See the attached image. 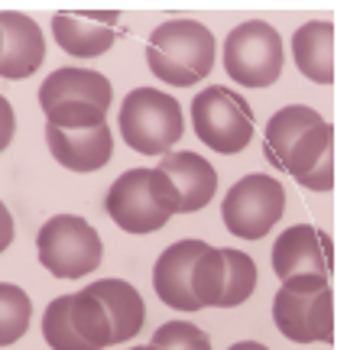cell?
<instances>
[{
	"label": "cell",
	"mask_w": 347,
	"mask_h": 350,
	"mask_svg": "<svg viewBox=\"0 0 347 350\" xmlns=\"http://www.w3.org/2000/svg\"><path fill=\"white\" fill-rule=\"evenodd\" d=\"M120 133L130 150L166 156L185 133L182 104L156 88H133L120 104Z\"/></svg>",
	"instance_id": "cell-3"
},
{
	"label": "cell",
	"mask_w": 347,
	"mask_h": 350,
	"mask_svg": "<svg viewBox=\"0 0 347 350\" xmlns=\"http://www.w3.org/2000/svg\"><path fill=\"white\" fill-rule=\"evenodd\" d=\"M72 325L78 331V338L88 340L94 350H104L114 344V325L111 314L104 308V301L91 292V286L81 288L78 295H72Z\"/></svg>",
	"instance_id": "cell-20"
},
{
	"label": "cell",
	"mask_w": 347,
	"mask_h": 350,
	"mask_svg": "<svg viewBox=\"0 0 347 350\" xmlns=\"http://www.w3.org/2000/svg\"><path fill=\"white\" fill-rule=\"evenodd\" d=\"M46 143H49V152L55 156V163L72 169V172H98L114 156V137L107 124L91 126V130L46 126Z\"/></svg>",
	"instance_id": "cell-14"
},
{
	"label": "cell",
	"mask_w": 347,
	"mask_h": 350,
	"mask_svg": "<svg viewBox=\"0 0 347 350\" xmlns=\"http://www.w3.org/2000/svg\"><path fill=\"white\" fill-rule=\"evenodd\" d=\"M72 295H59L49 301V308L42 312V338L52 350H94L88 340L78 338L72 325Z\"/></svg>",
	"instance_id": "cell-23"
},
{
	"label": "cell",
	"mask_w": 347,
	"mask_h": 350,
	"mask_svg": "<svg viewBox=\"0 0 347 350\" xmlns=\"http://www.w3.org/2000/svg\"><path fill=\"white\" fill-rule=\"evenodd\" d=\"M205 247H208L205 240H175L156 260V269H153L156 299H162L175 312H198L201 308L198 299L192 295V269Z\"/></svg>",
	"instance_id": "cell-11"
},
{
	"label": "cell",
	"mask_w": 347,
	"mask_h": 350,
	"mask_svg": "<svg viewBox=\"0 0 347 350\" xmlns=\"http://www.w3.org/2000/svg\"><path fill=\"white\" fill-rule=\"evenodd\" d=\"M39 262L55 279H78L94 273L104 256L98 230L78 214H55L52 221L39 227L36 234Z\"/></svg>",
	"instance_id": "cell-4"
},
{
	"label": "cell",
	"mask_w": 347,
	"mask_h": 350,
	"mask_svg": "<svg viewBox=\"0 0 347 350\" xmlns=\"http://www.w3.org/2000/svg\"><path fill=\"white\" fill-rule=\"evenodd\" d=\"M149 72L172 88H192L214 68V33L198 20H166L149 33Z\"/></svg>",
	"instance_id": "cell-1"
},
{
	"label": "cell",
	"mask_w": 347,
	"mask_h": 350,
	"mask_svg": "<svg viewBox=\"0 0 347 350\" xmlns=\"http://www.w3.org/2000/svg\"><path fill=\"white\" fill-rule=\"evenodd\" d=\"M130 350H156L153 344H146V347H130Z\"/></svg>",
	"instance_id": "cell-31"
},
{
	"label": "cell",
	"mask_w": 347,
	"mask_h": 350,
	"mask_svg": "<svg viewBox=\"0 0 347 350\" xmlns=\"http://www.w3.org/2000/svg\"><path fill=\"white\" fill-rule=\"evenodd\" d=\"M111 81L94 72V68H78V65H68V68H55L42 88H39V104H42V111H49L55 104H62V100H88V104H94L101 111H107L111 107Z\"/></svg>",
	"instance_id": "cell-16"
},
{
	"label": "cell",
	"mask_w": 347,
	"mask_h": 350,
	"mask_svg": "<svg viewBox=\"0 0 347 350\" xmlns=\"http://www.w3.org/2000/svg\"><path fill=\"white\" fill-rule=\"evenodd\" d=\"M292 62L315 85L335 81V26L331 20H309L292 33Z\"/></svg>",
	"instance_id": "cell-17"
},
{
	"label": "cell",
	"mask_w": 347,
	"mask_h": 350,
	"mask_svg": "<svg viewBox=\"0 0 347 350\" xmlns=\"http://www.w3.org/2000/svg\"><path fill=\"white\" fill-rule=\"evenodd\" d=\"M104 211L111 214V221L127 234H153V230H162L169 221V214L153 198L149 169H130V172L120 175L107 188Z\"/></svg>",
	"instance_id": "cell-8"
},
{
	"label": "cell",
	"mask_w": 347,
	"mask_h": 350,
	"mask_svg": "<svg viewBox=\"0 0 347 350\" xmlns=\"http://www.w3.org/2000/svg\"><path fill=\"white\" fill-rule=\"evenodd\" d=\"M279 334L296 344H328L335 338V308L328 275H289L273 299Z\"/></svg>",
	"instance_id": "cell-2"
},
{
	"label": "cell",
	"mask_w": 347,
	"mask_h": 350,
	"mask_svg": "<svg viewBox=\"0 0 347 350\" xmlns=\"http://www.w3.org/2000/svg\"><path fill=\"white\" fill-rule=\"evenodd\" d=\"M192 124L208 150L234 156L253 139V111L237 91L211 85L192 100Z\"/></svg>",
	"instance_id": "cell-6"
},
{
	"label": "cell",
	"mask_w": 347,
	"mask_h": 350,
	"mask_svg": "<svg viewBox=\"0 0 347 350\" xmlns=\"http://www.w3.org/2000/svg\"><path fill=\"white\" fill-rule=\"evenodd\" d=\"M0 49H3V33H0Z\"/></svg>",
	"instance_id": "cell-32"
},
{
	"label": "cell",
	"mask_w": 347,
	"mask_h": 350,
	"mask_svg": "<svg viewBox=\"0 0 347 350\" xmlns=\"http://www.w3.org/2000/svg\"><path fill=\"white\" fill-rule=\"evenodd\" d=\"M273 273L289 275H328L331 273V237L311 224H292L273 243Z\"/></svg>",
	"instance_id": "cell-10"
},
{
	"label": "cell",
	"mask_w": 347,
	"mask_h": 350,
	"mask_svg": "<svg viewBox=\"0 0 347 350\" xmlns=\"http://www.w3.org/2000/svg\"><path fill=\"white\" fill-rule=\"evenodd\" d=\"M283 39L263 20H247L234 26L224 39V68L244 88H270L283 75Z\"/></svg>",
	"instance_id": "cell-5"
},
{
	"label": "cell",
	"mask_w": 347,
	"mask_h": 350,
	"mask_svg": "<svg viewBox=\"0 0 347 350\" xmlns=\"http://www.w3.org/2000/svg\"><path fill=\"white\" fill-rule=\"evenodd\" d=\"M227 350H270V347H263L257 340H237V344H231Z\"/></svg>",
	"instance_id": "cell-30"
},
{
	"label": "cell",
	"mask_w": 347,
	"mask_h": 350,
	"mask_svg": "<svg viewBox=\"0 0 347 350\" xmlns=\"http://www.w3.org/2000/svg\"><path fill=\"white\" fill-rule=\"evenodd\" d=\"M13 133H16V113H13V107H10V100L0 94V152L10 146V139H13Z\"/></svg>",
	"instance_id": "cell-28"
},
{
	"label": "cell",
	"mask_w": 347,
	"mask_h": 350,
	"mask_svg": "<svg viewBox=\"0 0 347 350\" xmlns=\"http://www.w3.org/2000/svg\"><path fill=\"white\" fill-rule=\"evenodd\" d=\"M224 253V292L218 299V308H237L253 295L257 288V262L244 250H221Z\"/></svg>",
	"instance_id": "cell-21"
},
{
	"label": "cell",
	"mask_w": 347,
	"mask_h": 350,
	"mask_svg": "<svg viewBox=\"0 0 347 350\" xmlns=\"http://www.w3.org/2000/svg\"><path fill=\"white\" fill-rule=\"evenodd\" d=\"M120 29V13L114 10H81V13H55L52 36L75 59H98L114 46Z\"/></svg>",
	"instance_id": "cell-9"
},
{
	"label": "cell",
	"mask_w": 347,
	"mask_h": 350,
	"mask_svg": "<svg viewBox=\"0 0 347 350\" xmlns=\"http://www.w3.org/2000/svg\"><path fill=\"white\" fill-rule=\"evenodd\" d=\"M285 214V188L273 175H244L224 195L221 217L227 230L240 240H260Z\"/></svg>",
	"instance_id": "cell-7"
},
{
	"label": "cell",
	"mask_w": 347,
	"mask_h": 350,
	"mask_svg": "<svg viewBox=\"0 0 347 350\" xmlns=\"http://www.w3.org/2000/svg\"><path fill=\"white\" fill-rule=\"evenodd\" d=\"M179 195V214L201 211L218 191V169L198 152H166L156 165Z\"/></svg>",
	"instance_id": "cell-15"
},
{
	"label": "cell",
	"mask_w": 347,
	"mask_h": 350,
	"mask_svg": "<svg viewBox=\"0 0 347 350\" xmlns=\"http://www.w3.org/2000/svg\"><path fill=\"white\" fill-rule=\"evenodd\" d=\"M101 124H107V111L88 100H62L46 111V126H59V130H91Z\"/></svg>",
	"instance_id": "cell-25"
},
{
	"label": "cell",
	"mask_w": 347,
	"mask_h": 350,
	"mask_svg": "<svg viewBox=\"0 0 347 350\" xmlns=\"http://www.w3.org/2000/svg\"><path fill=\"white\" fill-rule=\"evenodd\" d=\"M0 33H3V49H0V78H29L46 59V39L33 16L26 13H0Z\"/></svg>",
	"instance_id": "cell-13"
},
{
	"label": "cell",
	"mask_w": 347,
	"mask_h": 350,
	"mask_svg": "<svg viewBox=\"0 0 347 350\" xmlns=\"http://www.w3.org/2000/svg\"><path fill=\"white\" fill-rule=\"evenodd\" d=\"M91 292L104 301V308L111 314L114 344H127L130 338H137L146 321V305L137 288L124 279H101V282H91Z\"/></svg>",
	"instance_id": "cell-18"
},
{
	"label": "cell",
	"mask_w": 347,
	"mask_h": 350,
	"mask_svg": "<svg viewBox=\"0 0 347 350\" xmlns=\"http://www.w3.org/2000/svg\"><path fill=\"white\" fill-rule=\"evenodd\" d=\"M322 124V113L315 107H305V104H289L283 111H276L270 117V124L263 130V150H266V159L276 165V169H285V159L292 146L298 143L302 133H309L311 126Z\"/></svg>",
	"instance_id": "cell-19"
},
{
	"label": "cell",
	"mask_w": 347,
	"mask_h": 350,
	"mask_svg": "<svg viewBox=\"0 0 347 350\" xmlns=\"http://www.w3.org/2000/svg\"><path fill=\"white\" fill-rule=\"evenodd\" d=\"M10 243H13V217L7 211V204L0 201V253L7 250Z\"/></svg>",
	"instance_id": "cell-29"
},
{
	"label": "cell",
	"mask_w": 347,
	"mask_h": 350,
	"mask_svg": "<svg viewBox=\"0 0 347 350\" xmlns=\"http://www.w3.org/2000/svg\"><path fill=\"white\" fill-rule=\"evenodd\" d=\"M224 253L218 247H205L201 256L195 260V269H192V295L198 299V305H214L218 308V299L224 292Z\"/></svg>",
	"instance_id": "cell-24"
},
{
	"label": "cell",
	"mask_w": 347,
	"mask_h": 350,
	"mask_svg": "<svg viewBox=\"0 0 347 350\" xmlns=\"http://www.w3.org/2000/svg\"><path fill=\"white\" fill-rule=\"evenodd\" d=\"M149 344L156 350H211L208 334L198 325H185V321H166L162 327H156Z\"/></svg>",
	"instance_id": "cell-26"
},
{
	"label": "cell",
	"mask_w": 347,
	"mask_h": 350,
	"mask_svg": "<svg viewBox=\"0 0 347 350\" xmlns=\"http://www.w3.org/2000/svg\"><path fill=\"white\" fill-rule=\"evenodd\" d=\"M335 126L322 120L302 133L285 159V172L309 191H331L335 185Z\"/></svg>",
	"instance_id": "cell-12"
},
{
	"label": "cell",
	"mask_w": 347,
	"mask_h": 350,
	"mask_svg": "<svg viewBox=\"0 0 347 350\" xmlns=\"http://www.w3.org/2000/svg\"><path fill=\"white\" fill-rule=\"evenodd\" d=\"M33 318V301L20 286L0 282V347H10L26 334Z\"/></svg>",
	"instance_id": "cell-22"
},
{
	"label": "cell",
	"mask_w": 347,
	"mask_h": 350,
	"mask_svg": "<svg viewBox=\"0 0 347 350\" xmlns=\"http://www.w3.org/2000/svg\"><path fill=\"white\" fill-rule=\"evenodd\" d=\"M149 188H153V198H156V204H159L169 217H172V214H179V195H175L172 182H169L159 169H149Z\"/></svg>",
	"instance_id": "cell-27"
}]
</instances>
